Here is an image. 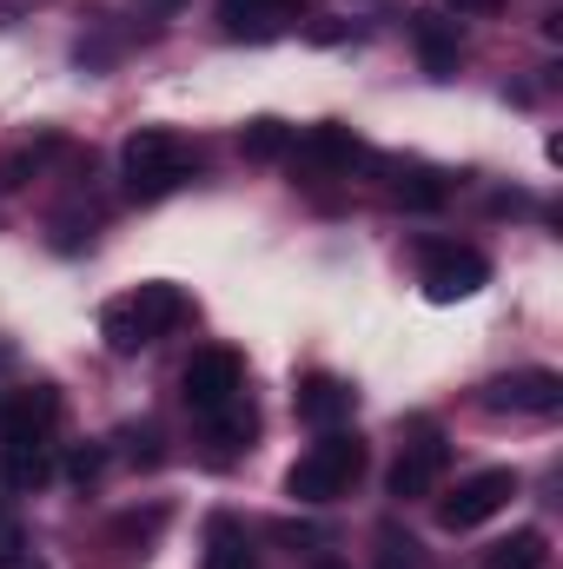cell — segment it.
<instances>
[{
	"instance_id": "6da1fadb",
	"label": "cell",
	"mask_w": 563,
	"mask_h": 569,
	"mask_svg": "<svg viewBox=\"0 0 563 569\" xmlns=\"http://www.w3.org/2000/svg\"><path fill=\"white\" fill-rule=\"evenodd\" d=\"M186 318H192V298L172 279H152V284H140V291H127V298H107V305H100V338H107L113 358H140L146 345H159V338L179 331Z\"/></svg>"
},
{
	"instance_id": "7a4b0ae2",
	"label": "cell",
	"mask_w": 563,
	"mask_h": 569,
	"mask_svg": "<svg viewBox=\"0 0 563 569\" xmlns=\"http://www.w3.org/2000/svg\"><path fill=\"white\" fill-rule=\"evenodd\" d=\"M120 179H127V192L140 206H152V199H166V192L199 179V146L186 133H172V127H140L120 146Z\"/></svg>"
},
{
	"instance_id": "3957f363",
	"label": "cell",
	"mask_w": 563,
	"mask_h": 569,
	"mask_svg": "<svg viewBox=\"0 0 563 569\" xmlns=\"http://www.w3.org/2000/svg\"><path fill=\"white\" fill-rule=\"evenodd\" d=\"M372 450L358 430H318V443L285 470V497L292 503H332V497H352V483L365 477Z\"/></svg>"
},
{
	"instance_id": "277c9868",
	"label": "cell",
	"mask_w": 563,
	"mask_h": 569,
	"mask_svg": "<svg viewBox=\"0 0 563 569\" xmlns=\"http://www.w3.org/2000/svg\"><path fill=\"white\" fill-rule=\"evenodd\" d=\"M179 398H186L192 418H213L219 405L246 398V358H239L233 345H206V351H192L186 371H179Z\"/></svg>"
},
{
	"instance_id": "5b68a950",
	"label": "cell",
	"mask_w": 563,
	"mask_h": 569,
	"mask_svg": "<svg viewBox=\"0 0 563 569\" xmlns=\"http://www.w3.org/2000/svg\"><path fill=\"white\" fill-rule=\"evenodd\" d=\"M511 497H517V470H504V463L471 470V477H457V490L437 497V523H444L451 537H464V530L491 523L497 510H511Z\"/></svg>"
},
{
	"instance_id": "8992f818",
	"label": "cell",
	"mask_w": 563,
	"mask_h": 569,
	"mask_svg": "<svg viewBox=\"0 0 563 569\" xmlns=\"http://www.w3.org/2000/svg\"><path fill=\"white\" fill-rule=\"evenodd\" d=\"M444 470H451V443H444V430L437 425H424L418 418V425L405 430V443H398V463H392L385 490H392L398 503H424V497H437Z\"/></svg>"
},
{
	"instance_id": "52a82bcc",
	"label": "cell",
	"mask_w": 563,
	"mask_h": 569,
	"mask_svg": "<svg viewBox=\"0 0 563 569\" xmlns=\"http://www.w3.org/2000/svg\"><path fill=\"white\" fill-rule=\"evenodd\" d=\"M418 284H424L431 305H457V298H471V291L491 284V259H484L477 246H444V239H431V246H424V266H418Z\"/></svg>"
},
{
	"instance_id": "ba28073f",
	"label": "cell",
	"mask_w": 563,
	"mask_h": 569,
	"mask_svg": "<svg viewBox=\"0 0 563 569\" xmlns=\"http://www.w3.org/2000/svg\"><path fill=\"white\" fill-rule=\"evenodd\" d=\"M484 411L491 418H557L563 411V378L531 365V371H504L484 385Z\"/></svg>"
},
{
	"instance_id": "9c48e42d",
	"label": "cell",
	"mask_w": 563,
	"mask_h": 569,
	"mask_svg": "<svg viewBox=\"0 0 563 569\" xmlns=\"http://www.w3.org/2000/svg\"><path fill=\"white\" fill-rule=\"evenodd\" d=\"M372 152L365 140L352 133V127H338V120H325V127H312L305 140H292V166L305 172V179H332V172H352V166H365Z\"/></svg>"
},
{
	"instance_id": "30bf717a",
	"label": "cell",
	"mask_w": 563,
	"mask_h": 569,
	"mask_svg": "<svg viewBox=\"0 0 563 569\" xmlns=\"http://www.w3.org/2000/svg\"><path fill=\"white\" fill-rule=\"evenodd\" d=\"M372 166L385 172V199L398 212H444L451 206V179L437 166H424V159H372Z\"/></svg>"
},
{
	"instance_id": "8fae6325",
	"label": "cell",
	"mask_w": 563,
	"mask_h": 569,
	"mask_svg": "<svg viewBox=\"0 0 563 569\" xmlns=\"http://www.w3.org/2000/svg\"><path fill=\"white\" fill-rule=\"evenodd\" d=\"M60 425V391L53 385H27L0 398V443H47Z\"/></svg>"
},
{
	"instance_id": "7c38bea8",
	"label": "cell",
	"mask_w": 563,
	"mask_h": 569,
	"mask_svg": "<svg viewBox=\"0 0 563 569\" xmlns=\"http://www.w3.org/2000/svg\"><path fill=\"white\" fill-rule=\"evenodd\" d=\"M292 411H298V425H312V430H345L352 411H358V391L345 378H332V371H305L298 391H292Z\"/></svg>"
},
{
	"instance_id": "4fadbf2b",
	"label": "cell",
	"mask_w": 563,
	"mask_h": 569,
	"mask_svg": "<svg viewBox=\"0 0 563 569\" xmlns=\"http://www.w3.org/2000/svg\"><path fill=\"white\" fill-rule=\"evenodd\" d=\"M412 47H418L424 73H457V53H464V40H457V20L451 13H437V7H424V13H412Z\"/></svg>"
},
{
	"instance_id": "5bb4252c",
	"label": "cell",
	"mask_w": 563,
	"mask_h": 569,
	"mask_svg": "<svg viewBox=\"0 0 563 569\" xmlns=\"http://www.w3.org/2000/svg\"><path fill=\"white\" fill-rule=\"evenodd\" d=\"M53 477V437L47 443H0V497H33Z\"/></svg>"
},
{
	"instance_id": "9a60e30c",
	"label": "cell",
	"mask_w": 563,
	"mask_h": 569,
	"mask_svg": "<svg viewBox=\"0 0 563 569\" xmlns=\"http://www.w3.org/2000/svg\"><path fill=\"white\" fill-rule=\"evenodd\" d=\"M199 425H206V443H213V463H233L239 450H253L259 411H253V398H233V405H219V411L199 418Z\"/></svg>"
},
{
	"instance_id": "2e32d148",
	"label": "cell",
	"mask_w": 563,
	"mask_h": 569,
	"mask_svg": "<svg viewBox=\"0 0 563 569\" xmlns=\"http://www.w3.org/2000/svg\"><path fill=\"white\" fill-rule=\"evenodd\" d=\"M292 7L298 0H219V27L233 40H273V33H285Z\"/></svg>"
},
{
	"instance_id": "e0dca14e",
	"label": "cell",
	"mask_w": 563,
	"mask_h": 569,
	"mask_svg": "<svg viewBox=\"0 0 563 569\" xmlns=\"http://www.w3.org/2000/svg\"><path fill=\"white\" fill-rule=\"evenodd\" d=\"M199 569H259V550H253V530L239 517H206V563Z\"/></svg>"
},
{
	"instance_id": "ac0fdd59",
	"label": "cell",
	"mask_w": 563,
	"mask_h": 569,
	"mask_svg": "<svg viewBox=\"0 0 563 569\" xmlns=\"http://www.w3.org/2000/svg\"><path fill=\"white\" fill-rule=\"evenodd\" d=\"M60 152V133H27L20 146H7L0 152V192H20V186H33L40 172H47V159Z\"/></svg>"
},
{
	"instance_id": "d6986e66",
	"label": "cell",
	"mask_w": 563,
	"mask_h": 569,
	"mask_svg": "<svg viewBox=\"0 0 563 569\" xmlns=\"http://www.w3.org/2000/svg\"><path fill=\"white\" fill-rule=\"evenodd\" d=\"M544 563H551V537L544 530H511V537H497L484 550L477 569H544Z\"/></svg>"
},
{
	"instance_id": "ffe728a7",
	"label": "cell",
	"mask_w": 563,
	"mask_h": 569,
	"mask_svg": "<svg viewBox=\"0 0 563 569\" xmlns=\"http://www.w3.org/2000/svg\"><path fill=\"white\" fill-rule=\"evenodd\" d=\"M292 140H298V133H292L285 120H273V113L239 127V152H246L253 166H279V159H292Z\"/></svg>"
},
{
	"instance_id": "44dd1931",
	"label": "cell",
	"mask_w": 563,
	"mask_h": 569,
	"mask_svg": "<svg viewBox=\"0 0 563 569\" xmlns=\"http://www.w3.org/2000/svg\"><path fill=\"white\" fill-rule=\"evenodd\" d=\"M372 563L378 569H424V543L405 523H378L372 530Z\"/></svg>"
},
{
	"instance_id": "7402d4cb",
	"label": "cell",
	"mask_w": 563,
	"mask_h": 569,
	"mask_svg": "<svg viewBox=\"0 0 563 569\" xmlns=\"http://www.w3.org/2000/svg\"><path fill=\"white\" fill-rule=\"evenodd\" d=\"M159 530H166V503H146V510H127V517H113V543H120L127 557H146Z\"/></svg>"
},
{
	"instance_id": "603a6c76",
	"label": "cell",
	"mask_w": 563,
	"mask_h": 569,
	"mask_svg": "<svg viewBox=\"0 0 563 569\" xmlns=\"http://www.w3.org/2000/svg\"><path fill=\"white\" fill-rule=\"evenodd\" d=\"M113 443H120V457H127V463H134V470H159V463H166V437H159V425H120V437H113Z\"/></svg>"
},
{
	"instance_id": "cb8c5ba5",
	"label": "cell",
	"mask_w": 563,
	"mask_h": 569,
	"mask_svg": "<svg viewBox=\"0 0 563 569\" xmlns=\"http://www.w3.org/2000/svg\"><path fill=\"white\" fill-rule=\"evenodd\" d=\"M60 470H67V483H73V490H93V483L107 477V443H73Z\"/></svg>"
},
{
	"instance_id": "d4e9b609",
	"label": "cell",
	"mask_w": 563,
	"mask_h": 569,
	"mask_svg": "<svg viewBox=\"0 0 563 569\" xmlns=\"http://www.w3.org/2000/svg\"><path fill=\"white\" fill-rule=\"evenodd\" d=\"M20 563H27V530H20V517H0V569Z\"/></svg>"
},
{
	"instance_id": "484cf974",
	"label": "cell",
	"mask_w": 563,
	"mask_h": 569,
	"mask_svg": "<svg viewBox=\"0 0 563 569\" xmlns=\"http://www.w3.org/2000/svg\"><path fill=\"white\" fill-rule=\"evenodd\" d=\"M504 0H444V13H457V20H491Z\"/></svg>"
},
{
	"instance_id": "4316f807",
	"label": "cell",
	"mask_w": 563,
	"mask_h": 569,
	"mask_svg": "<svg viewBox=\"0 0 563 569\" xmlns=\"http://www.w3.org/2000/svg\"><path fill=\"white\" fill-rule=\"evenodd\" d=\"M140 7H152V13H172V7H179V0H140Z\"/></svg>"
},
{
	"instance_id": "83f0119b",
	"label": "cell",
	"mask_w": 563,
	"mask_h": 569,
	"mask_svg": "<svg viewBox=\"0 0 563 569\" xmlns=\"http://www.w3.org/2000/svg\"><path fill=\"white\" fill-rule=\"evenodd\" d=\"M312 569H345V563H338V557H318V563H312Z\"/></svg>"
},
{
	"instance_id": "f1b7e54d",
	"label": "cell",
	"mask_w": 563,
	"mask_h": 569,
	"mask_svg": "<svg viewBox=\"0 0 563 569\" xmlns=\"http://www.w3.org/2000/svg\"><path fill=\"white\" fill-rule=\"evenodd\" d=\"M0 365H13V345H0Z\"/></svg>"
}]
</instances>
